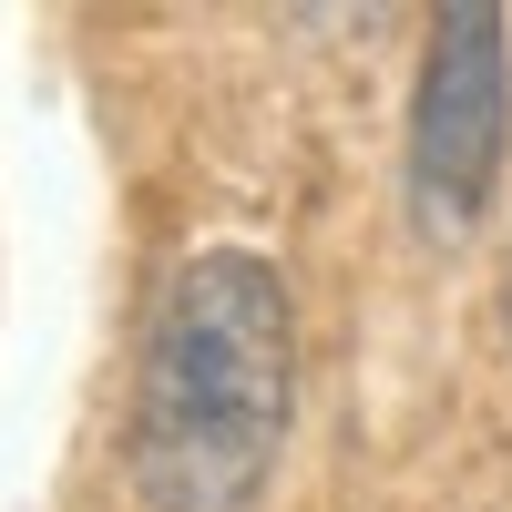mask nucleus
I'll return each mask as SVG.
<instances>
[{
    "mask_svg": "<svg viewBox=\"0 0 512 512\" xmlns=\"http://www.w3.org/2000/svg\"><path fill=\"white\" fill-rule=\"evenodd\" d=\"M502 328H512V277H502Z\"/></svg>",
    "mask_w": 512,
    "mask_h": 512,
    "instance_id": "obj_3",
    "label": "nucleus"
},
{
    "mask_svg": "<svg viewBox=\"0 0 512 512\" xmlns=\"http://www.w3.org/2000/svg\"><path fill=\"white\" fill-rule=\"evenodd\" d=\"M512 154V21L492 0H451L420 41V82H410V134H400V185L420 236L461 246L492 216Z\"/></svg>",
    "mask_w": 512,
    "mask_h": 512,
    "instance_id": "obj_2",
    "label": "nucleus"
},
{
    "mask_svg": "<svg viewBox=\"0 0 512 512\" xmlns=\"http://www.w3.org/2000/svg\"><path fill=\"white\" fill-rule=\"evenodd\" d=\"M287 420H297V297L277 256L195 246L154 287L134 359L123 472L144 512H246L277 482Z\"/></svg>",
    "mask_w": 512,
    "mask_h": 512,
    "instance_id": "obj_1",
    "label": "nucleus"
}]
</instances>
